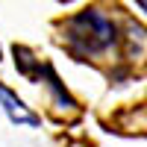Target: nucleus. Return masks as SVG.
Here are the masks:
<instances>
[{"mask_svg": "<svg viewBox=\"0 0 147 147\" xmlns=\"http://www.w3.org/2000/svg\"><path fill=\"white\" fill-rule=\"evenodd\" d=\"M65 44L77 59H94L118 41V27L100 9H82L62 24Z\"/></svg>", "mask_w": 147, "mask_h": 147, "instance_id": "obj_1", "label": "nucleus"}, {"mask_svg": "<svg viewBox=\"0 0 147 147\" xmlns=\"http://www.w3.org/2000/svg\"><path fill=\"white\" fill-rule=\"evenodd\" d=\"M0 106H3V112H6V118L12 121V124L38 127V115H35V112H30V109L24 106V100H21L15 91H9L6 85H0Z\"/></svg>", "mask_w": 147, "mask_h": 147, "instance_id": "obj_2", "label": "nucleus"}, {"mask_svg": "<svg viewBox=\"0 0 147 147\" xmlns=\"http://www.w3.org/2000/svg\"><path fill=\"white\" fill-rule=\"evenodd\" d=\"M136 3H138V6H141V9L147 12V0H136Z\"/></svg>", "mask_w": 147, "mask_h": 147, "instance_id": "obj_3", "label": "nucleus"}, {"mask_svg": "<svg viewBox=\"0 0 147 147\" xmlns=\"http://www.w3.org/2000/svg\"><path fill=\"white\" fill-rule=\"evenodd\" d=\"M0 59H3V53H0Z\"/></svg>", "mask_w": 147, "mask_h": 147, "instance_id": "obj_4", "label": "nucleus"}]
</instances>
